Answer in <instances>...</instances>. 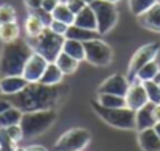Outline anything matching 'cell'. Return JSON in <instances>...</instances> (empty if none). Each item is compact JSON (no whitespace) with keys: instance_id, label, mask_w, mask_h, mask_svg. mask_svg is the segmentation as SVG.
Segmentation results:
<instances>
[{"instance_id":"29","label":"cell","mask_w":160,"mask_h":151,"mask_svg":"<svg viewBox=\"0 0 160 151\" xmlns=\"http://www.w3.org/2000/svg\"><path fill=\"white\" fill-rule=\"evenodd\" d=\"M145 86V91H146V95H148V100L154 104H159L160 103V86L156 81H145L143 83Z\"/></svg>"},{"instance_id":"17","label":"cell","mask_w":160,"mask_h":151,"mask_svg":"<svg viewBox=\"0 0 160 151\" xmlns=\"http://www.w3.org/2000/svg\"><path fill=\"white\" fill-rule=\"evenodd\" d=\"M73 25L79 27V28H86V30H92V31H98V23H97V16L92 9L90 5H87L84 9H81L76 16H75V22Z\"/></svg>"},{"instance_id":"47","label":"cell","mask_w":160,"mask_h":151,"mask_svg":"<svg viewBox=\"0 0 160 151\" xmlns=\"http://www.w3.org/2000/svg\"><path fill=\"white\" fill-rule=\"evenodd\" d=\"M159 86H160V83H159Z\"/></svg>"},{"instance_id":"13","label":"cell","mask_w":160,"mask_h":151,"mask_svg":"<svg viewBox=\"0 0 160 151\" xmlns=\"http://www.w3.org/2000/svg\"><path fill=\"white\" fill-rule=\"evenodd\" d=\"M28 86V81L22 75H9V76H2L0 80V91L3 95L12 97L19 92H22Z\"/></svg>"},{"instance_id":"31","label":"cell","mask_w":160,"mask_h":151,"mask_svg":"<svg viewBox=\"0 0 160 151\" xmlns=\"http://www.w3.org/2000/svg\"><path fill=\"white\" fill-rule=\"evenodd\" d=\"M16 22V9L11 5H0V25Z\"/></svg>"},{"instance_id":"48","label":"cell","mask_w":160,"mask_h":151,"mask_svg":"<svg viewBox=\"0 0 160 151\" xmlns=\"http://www.w3.org/2000/svg\"><path fill=\"white\" fill-rule=\"evenodd\" d=\"M0 151H2V150H0Z\"/></svg>"},{"instance_id":"3","label":"cell","mask_w":160,"mask_h":151,"mask_svg":"<svg viewBox=\"0 0 160 151\" xmlns=\"http://www.w3.org/2000/svg\"><path fill=\"white\" fill-rule=\"evenodd\" d=\"M58 120V111L56 109H45V111H33V112H23L20 118V126L23 131V137L33 139L45 131H48Z\"/></svg>"},{"instance_id":"42","label":"cell","mask_w":160,"mask_h":151,"mask_svg":"<svg viewBox=\"0 0 160 151\" xmlns=\"http://www.w3.org/2000/svg\"><path fill=\"white\" fill-rule=\"evenodd\" d=\"M152 81H156V83L159 84V83H160V72H159V73H157V75H156V78H154Z\"/></svg>"},{"instance_id":"41","label":"cell","mask_w":160,"mask_h":151,"mask_svg":"<svg viewBox=\"0 0 160 151\" xmlns=\"http://www.w3.org/2000/svg\"><path fill=\"white\" fill-rule=\"evenodd\" d=\"M154 129H156V133L159 134V137H160V122H157V123L154 125Z\"/></svg>"},{"instance_id":"15","label":"cell","mask_w":160,"mask_h":151,"mask_svg":"<svg viewBox=\"0 0 160 151\" xmlns=\"http://www.w3.org/2000/svg\"><path fill=\"white\" fill-rule=\"evenodd\" d=\"M137 143L142 151H160V137L154 128L138 131Z\"/></svg>"},{"instance_id":"27","label":"cell","mask_w":160,"mask_h":151,"mask_svg":"<svg viewBox=\"0 0 160 151\" xmlns=\"http://www.w3.org/2000/svg\"><path fill=\"white\" fill-rule=\"evenodd\" d=\"M97 101L104 106V107H124L126 106V98L124 97H120V95H112V94H98Z\"/></svg>"},{"instance_id":"39","label":"cell","mask_w":160,"mask_h":151,"mask_svg":"<svg viewBox=\"0 0 160 151\" xmlns=\"http://www.w3.org/2000/svg\"><path fill=\"white\" fill-rule=\"evenodd\" d=\"M25 150L27 151H48L45 147H42V145H28Z\"/></svg>"},{"instance_id":"4","label":"cell","mask_w":160,"mask_h":151,"mask_svg":"<svg viewBox=\"0 0 160 151\" xmlns=\"http://www.w3.org/2000/svg\"><path fill=\"white\" fill-rule=\"evenodd\" d=\"M92 109L103 122H106L112 128L126 129V131L135 129V111L129 109L128 106L110 109V107L101 106L97 100H93L92 101Z\"/></svg>"},{"instance_id":"37","label":"cell","mask_w":160,"mask_h":151,"mask_svg":"<svg viewBox=\"0 0 160 151\" xmlns=\"http://www.w3.org/2000/svg\"><path fill=\"white\" fill-rule=\"evenodd\" d=\"M61 3V0H42V9L53 13V9Z\"/></svg>"},{"instance_id":"43","label":"cell","mask_w":160,"mask_h":151,"mask_svg":"<svg viewBox=\"0 0 160 151\" xmlns=\"http://www.w3.org/2000/svg\"><path fill=\"white\" fill-rule=\"evenodd\" d=\"M107 2H110V3H115V5H117V3H118V2H121V0H107Z\"/></svg>"},{"instance_id":"18","label":"cell","mask_w":160,"mask_h":151,"mask_svg":"<svg viewBox=\"0 0 160 151\" xmlns=\"http://www.w3.org/2000/svg\"><path fill=\"white\" fill-rule=\"evenodd\" d=\"M62 78H64V73L56 65V62H48L42 76H41V80H39V83L45 84V86H56V84L62 83Z\"/></svg>"},{"instance_id":"8","label":"cell","mask_w":160,"mask_h":151,"mask_svg":"<svg viewBox=\"0 0 160 151\" xmlns=\"http://www.w3.org/2000/svg\"><path fill=\"white\" fill-rule=\"evenodd\" d=\"M84 51H86V61L95 67H107L113 61L112 47L104 41H101V38L84 42Z\"/></svg>"},{"instance_id":"21","label":"cell","mask_w":160,"mask_h":151,"mask_svg":"<svg viewBox=\"0 0 160 151\" xmlns=\"http://www.w3.org/2000/svg\"><path fill=\"white\" fill-rule=\"evenodd\" d=\"M56 65L61 69V72L64 73V75H73L76 70H78V67H79V61H76L75 58H72V56H68L67 53H64V51H61L59 55H58V58H56Z\"/></svg>"},{"instance_id":"28","label":"cell","mask_w":160,"mask_h":151,"mask_svg":"<svg viewBox=\"0 0 160 151\" xmlns=\"http://www.w3.org/2000/svg\"><path fill=\"white\" fill-rule=\"evenodd\" d=\"M159 0H128V6H129V11L138 17L142 16L143 13H146L151 6H154Z\"/></svg>"},{"instance_id":"19","label":"cell","mask_w":160,"mask_h":151,"mask_svg":"<svg viewBox=\"0 0 160 151\" xmlns=\"http://www.w3.org/2000/svg\"><path fill=\"white\" fill-rule=\"evenodd\" d=\"M98 38H101V34L98 31L79 28L76 25H70L67 28V33H65V39H75V41H81V42H87V41L98 39Z\"/></svg>"},{"instance_id":"14","label":"cell","mask_w":160,"mask_h":151,"mask_svg":"<svg viewBox=\"0 0 160 151\" xmlns=\"http://www.w3.org/2000/svg\"><path fill=\"white\" fill-rule=\"evenodd\" d=\"M137 19L143 28L154 33H160V2H157L154 6H151L146 13H143Z\"/></svg>"},{"instance_id":"40","label":"cell","mask_w":160,"mask_h":151,"mask_svg":"<svg viewBox=\"0 0 160 151\" xmlns=\"http://www.w3.org/2000/svg\"><path fill=\"white\" fill-rule=\"evenodd\" d=\"M152 114H154V120H156V123H157V122H160V103H159V104H154Z\"/></svg>"},{"instance_id":"33","label":"cell","mask_w":160,"mask_h":151,"mask_svg":"<svg viewBox=\"0 0 160 151\" xmlns=\"http://www.w3.org/2000/svg\"><path fill=\"white\" fill-rule=\"evenodd\" d=\"M70 25H67V23H64V22H59V20H56V19H53L52 20V23L47 27V28H50L53 33H56V34H61V36H64L65 38V33H67V28H68Z\"/></svg>"},{"instance_id":"45","label":"cell","mask_w":160,"mask_h":151,"mask_svg":"<svg viewBox=\"0 0 160 151\" xmlns=\"http://www.w3.org/2000/svg\"><path fill=\"white\" fill-rule=\"evenodd\" d=\"M84 2H86V3H90V2H93V0H84Z\"/></svg>"},{"instance_id":"24","label":"cell","mask_w":160,"mask_h":151,"mask_svg":"<svg viewBox=\"0 0 160 151\" xmlns=\"http://www.w3.org/2000/svg\"><path fill=\"white\" fill-rule=\"evenodd\" d=\"M19 34H20V28H19L17 22H9V23L0 25V41L3 44L19 39Z\"/></svg>"},{"instance_id":"20","label":"cell","mask_w":160,"mask_h":151,"mask_svg":"<svg viewBox=\"0 0 160 151\" xmlns=\"http://www.w3.org/2000/svg\"><path fill=\"white\" fill-rule=\"evenodd\" d=\"M62 51L67 53L68 56L75 58L76 61H86V51H84V42L81 41H75V39H65Z\"/></svg>"},{"instance_id":"38","label":"cell","mask_w":160,"mask_h":151,"mask_svg":"<svg viewBox=\"0 0 160 151\" xmlns=\"http://www.w3.org/2000/svg\"><path fill=\"white\" fill-rule=\"evenodd\" d=\"M11 106H12V104H11V101L9 100L0 98V114H2V112H5V111H8Z\"/></svg>"},{"instance_id":"12","label":"cell","mask_w":160,"mask_h":151,"mask_svg":"<svg viewBox=\"0 0 160 151\" xmlns=\"http://www.w3.org/2000/svg\"><path fill=\"white\" fill-rule=\"evenodd\" d=\"M124 98H126V106H128L129 109H132V111H138V109L143 107L146 103H149L143 83L138 81L137 78H134V80L129 83V89H128Z\"/></svg>"},{"instance_id":"25","label":"cell","mask_w":160,"mask_h":151,"mask_svg":"<svg viewBox=\"0 0 160 151\" xmlns=\"http://www.w3.org/2000/svg\"><path fill=\"white\" fill-rule=\"evenodd\" d=\"M159 72H160L159 62H157V61H151V62H148L146 65H143V67L137 72V75H135L134 78H137V80L142 81V83H145V81H152Z\"/></svg>"},{"instance_id":"26","label":"cell","mask_w":160,"mask_h":151,"mask_svg":"<svg viewBox=\"0 0 160 151\" xmlns=\"http://www.w3.org/2000/svg\"><path fill=\"white\" fill-rule=\"evenodd\" d=\"M52 16H53V19L59 20V22H64V23H67V25H73V22H75V14L68 9V6L65 5V2H64V3L61 2V3L54 8Z\"/></svg>"},{"instance_id":"9","label":"cell","mask_w":160,"mask_h":151,"mask_svg":"<svg viewBox=\"0 0 160 151\" xmlns=\"http://www.w3.org/2000/svg\"><path fill=\"white\" fill-rule=\"evenodd\" d=\"M159 51H160L159 42H149V44H145V45H142L140 49H137L135 53L132 55L131 61H129V65H128V73H126L128 80L132 81L134 76L137 75V72H138L143 65H146V64L151 62V61H156Z\"/></svg>"},{"instance_id":"1","label":"cell","mask_w":160,"mask_h":151,"mask_svg":"<svg viewBox=\"0 0 160 151\" xmlns=\"http://www.w3.org/2000/svg\"><path fill=\"white\" fill-rule=\"evenodd\" d=\"M70 87L67 84H56L45 86L41 83H28V86L11 97V104L22 112H33V111H45L56 109L61 101L68 94Z\"/></svg>"},{"instance_id":"2","label":"cell","mask_w":160,"mask_h":151,"mask_svg":"<svg viewBox=\"0 0 160 151\" xmlns=\"http://www.w3.org/2000/svg\"><path fill=\"white\" fill-rule=\"evenodd\" d=\"M31 53L33 50L30 44L20 39L3 44L0 51V75L2 76L22 75L25 62L28 61Z\"/></svg>"},{"instance_id":"22","label":"cell","mask_w":160,"mask_h":151,"mask_svg":"<svg viewBox=\"0 0 160 151\" xmlns=\"http://www.w3.org/2000/svg\"><path fill=\"white\" fill-rule=\"evenodd\" d=\"M23 28H25V33H27V36L31 39V38H36V36H39L41 33H42V30L44 28H47L45 25H44V22L34 14V13H31L27 19H25V23H23Z\"/></svg>"},{"instance_id":"46","label":"cell","mask_w":160,"mask_h":151,"mask_svg":"<svg viewBox=\"0 0 160 151\" xmlns=\"http://www.w3.org/2000/svg\"><path fill=\"white\" fill-rule=\"evenodd\" d=\"M0 80H2V75H0ZM0 95H2V91H0Z\"/></svg>"},{"instance_id":"34","label":"cell","mask_w":160,"mask_h":151,"mask_svg":"<svg viewBox=\"0 0 160 151\" xmlns=\"http://www.w3.org/2000/svg\"><path fill=\"white\" fill-rule=\"evenodd\" d=\"M65 5H67V6H68V9L76 16V14H78L81 9H84L89 3H86L84 0H65Z\"/></svg>"},{"instance_id":"35","label":"cell","mask_w":160,"mask_h":151,"mask_svg":"<svg viewBox=\"0 0 160 151\" xmlns=\"http://www.w3.org/2000/svg\"><path fill=\"white\" fill-rule=\"evenodd\" d=\"M42 22H44V25L45 27H48L50 23H52V20H53V16H52V13H48V11H45V9H42V8H39V9H36V11H33Z\"/></svg>"},{"instance_id":"36","label":"cell","mask_w":160,"mask_h":151,"mask_svg":"<svg viewBox=\"0 0 160 151\" xmlns=\"http://www.w3.org/2000/svg\"><path fill=\"white\" fill-rule=\"evenodd\" d=\"M23 5L33 13V11L42 8V0H23Z\"/></svg>"},{"instance_id":"11","label":"cell","mask_w":160,"mask_h":151,"mask_svg":"<svg viewBox=\"0 0 160 151\" xmlns=\"http://www.w3.org/2000/svg\"><path fill=\"white\" fill-rule=\"evenodd\" d=\"M129 80L128 76L121 75V73H113L110 76H107L106 80L98 86V94H112V95H120V97H126V92L129 89Z\"/></svg>"},{"instance_id":"23","label":"cell","mask_w":160,"mask_h":151,"mask_svg":"<svg viewBox=\"0 0 160 151\" xmlns=\"http://www.w3.org/2000/svg\"><path fill=\"white\" fill-rule=\"evenodd\" d=\"M22 115H23V112L20 109L11 106L8 111L0 114V128H8V126H12V125H19Z\"/></svg>"},{"instance_id":"44","label":"cell","mask_w":160,"mask_h":151,"mask_svg":"<svg viewBox=\"0 0 160 151\" xmlns=\"http://www.w3.org/2000/svg\"><path fill=\"white\" fill-rule=\"evenodd\" d=\"M16 151H27V150H25V148H19V147H17V150Z\"/></svg>"},{"instance_id":"10","label":"cell","mask_w":160,"mask_h":151,"mask_svg":"<svg viewBox=\"0 0 160 151\" xmlns=\"http://www.w3.org/2000/svg\"><path fill=\"white\" fill-rule=\"evenodd\" d=\"M47 64H48V61H47L42 55L33 51L31 56L28 58V61L25 62L22 76H23L28 83H39V80H41V76H42V73H44Z\"/></svg>"},{"instance_id":"30","label":"cell","mask_w":160,"mask_h":151,"mask_svg":"<svg viewBox=\"0 0 160 151\" xmlns=\"http://www.w3.org/2000/svg\"><path fill=\"white\" fill-rule=\"evenodd\" d=\"M0 150L2 151H16L17 150V142H14L5 128H0Z\"/></svg>"},{"instance_id":"16","label":"cell","mask_w":160,"mask_h":151,"mask_svg":"<svg viewBox=\"0 0 160 151\" xmlns=\"http://www.w3.org/2000/svg\"><path fill=\"white\" fill-rule=\"evenodd\" d=\"M154 103H146L143 107H140L138 111H135V129L137 131H143L148 128H154L156 120H154Z\"/></svg>"},{"instance_id":"6","label":"cell","mask_w":160,"mask_h":151,"mask_svg":"<svg viewBox=\"0 0 160 151\" xmlns=\"http://www.w3.org/2000/svg\"><path fill=\"white\" fill-rule=\"evenodd\" d=\"M92 140L90 131L84 128H72L59 136L54 142V151H84Z\"/></svg>"},{"instance_id":"32","label":"cell","mask_w":160,"mask_h":151,"mask_svg":"<svg viewBox=\"0 0 160 151\" xmlns=\"http://www.w3.org/2000/svg\"><path fill=\"white\" fill-rule=\"evenodd\" d=\"M6 129V133H8V136L14 140V142H20L22 139H23V131H22V126H20V123L19 125H12V126H8V128H5Z\"/></svg>"},{"instance_id":"7","label":"cell","mask_w":160,"mask_h":151,"mask_svg":"<svg viewBox=\"0 0 160 151\" xmlns=\"http://www.w3.org/2000/svg\"><path fill=\"white\" fill-rule=\"evenodd\" d=\"M97 16V23H98V33L104 36L110 33V30L117 25L118 22V9L115 3H110L107 0H93L89 3Z\"/></svg>"},{"instance_id":"5","label":"cell","mask_w":160,"mask_h":151,"mask_svg":"<svg viewBox=\"0 0 160 151\" xmlns=\"http://www.w3.org/2000/svg\"><path fill=\"white\" fill-rule=\"evenodd\" d=\"M64 41H65L64 36L53 33L50 28H44L42 33L36 38H31L28 41V44L33 51L42 55L48 62H54L58 55L62 51Z\"/></svg>"}]
</instances>
